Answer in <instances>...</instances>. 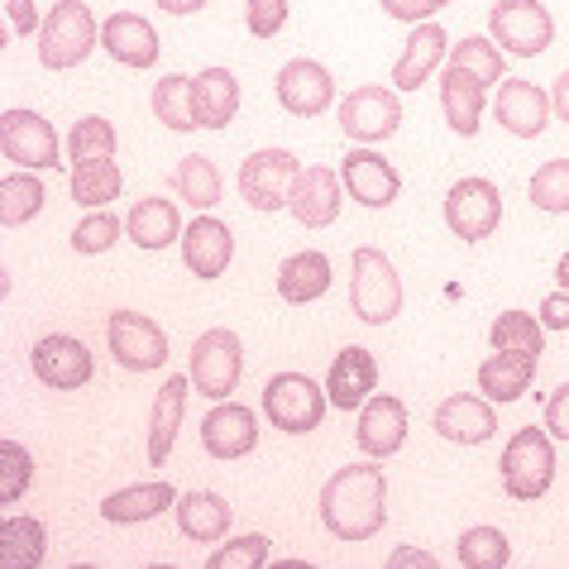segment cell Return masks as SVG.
Returning <instances> with one entry per match:
<instances>
[{
  "mask_svg": "<svg viewBox=\"0 0 569 569\" xmlns=\"http://www.w3.org/2000/svg\"><path fill=\"white\" fill-rule=\"evenodd\" d=\"M455 556H460L465 569H502L512 560V546L498 527H469L460 536V546H455Z\"/></svg>",
  "mask_w": 569,
  "mask_h": 569,
  "instance_id": "obj_40",
  "label": "cell"
},
{
  "mask_svg": "<svg viewBox=\"0 0 569 569\" xmlns=\"http://www.w3.org/2000/svg\"><path fill=\"white\" fill-rule=\"evenodd\" d=\"M326 288H330V259L316 254V249H302V254H292L278 268V297L288 307H307L316 297H326Z\"/></svg>",
  "mask_w": 569,
  "mask_h": 569,
  "instance_id": "obj_31",
  "label": "cell"
},
{
  "mask_svg": "<svg viewBox=\"0 0 569 569\" xmlns=\"http://www.w3.org/2000/svg\"><path fill=\"white\" fill-rule=\"evenodd\" d=\"M34 483V455L20 440H0V502H20Z\"/></svg>",
  "mask_w": 569,
  "mask_h": 569,
  "instance_id": "obj_43",
  "label": "cell"
},
{
  "mask_svg": "<svg viewBox=\"0 0 569 569\" xmlns=\"http://www.w3.org/2000/svg\"><path fill=\"white\" fill-rule=\"evenodd\" d=\"M398 124H402V106H398V91L388 87H355L340 101V130L355 144H383V139L398 134Z\"/></svg>",
  "mask_w": 569,
  "mask_h": 569,
  "instance_id": "obj_12",
  "label": "cell"
},
{
  "mask_svg": "<svg viewBox=\"0 0 569 569\" xmlns=\"http://www.w3.org/2000/svg\"><path fill=\"white\" fill-rule=\"evenodd\" d=\"M178 531L187 536V541H226V531H230V521H234V512H230V502L220 498V493H207V488H197V493H182L178 498Z\"/></svg>",
  "mask_w": 569,
  "mask_h": 569,
  "instance_id": "obj_28",
  "label": "cell"
},
{
  "mask_svg": "<svg viewBox=\"0 0 569 569\" xmlns=\"http://www.w3.org/2000/svg\"><path fill=\"white\" fill-rule=\"evenodd\" d=\"M230 259H234V234H230V226L201 211L192 226L182 230V263L192 268L201 282H216L230 268Z\"/></svg>",
  "mask_w": 569,
  "mask_h": 569,
  "instance_id": "obj_17",
  "label": "cell"
},
{
  "mask_svg": "<svg viewBox=\"0 0 569 569\" xmlns=\"http://www.w3.org/2000/svg\"><path fill=\"white\" fill-rule=\"evenodd\" d=\"M259 565H268V536H259V531L211 550V569H259Z\"/></svg>",
  "mask_w": 569,
  "mask_h": 569,
  "instance_id": "obj_45",
  "label": "cell"
},
{
  "mask_svg": "<svg viewBox=\"0 0 569 569\" xmlns=\"http://www.w3.org/2000/svg\"><path fill=\"white\" fill-rule=\"evenodd\" d=\"M488 34L502 53L512 58H536L556 43V20L541 0H498L488 10Z\"/></svg>",
  "mask_w": 569,
  "mask_h": 569,
  "instance_id": "obj_6",
  "label": "cell"
},
{
  "mask_svg": "<svg viewBox=\"0 0 569 569\" xmlns=\"http://www.w3.org/2000/svg\"><path fill=\"white\" fill-rule=\"evenodd\" d=\"M531 201L550 216H569V158H550L531 172Z\"/></svg>",
  "mask_w": 569,
  "mask_h": 569,
  "instance_id": "obj_42",
  "label": "cell"
},
{
  "mask_svg": "<svg viewBox=\"0 0 569 569\" xmlns=\"http://www.w3.org/2000/svg\"><path fill=\"white\" fill-rule=\"evenodd\" d=\"M502 488L512 502H536L556 483V446H550L546 426H521L502 450Z\"/></svg>",
  "mask_w": 569,
  "mask_h": 569,
  "instance_id": "obj_2",
  "label": "cell"
},
{
  "mask_svg": "<svg viewBox=\"0 0 569 569\" xmlns=\"http://www.w3.org/2000/svg\"><path fill=\"white\" fill-rule=\"evenodd\" d=\"M355 440L369 460H388V455L402 450L407 440V407L392 398V392H373L359 412V426H355Z\"/></svg>",
  "mask_w": 569,
  "mask_h": 569,
  "instance_id": "obj_18",
  "label": "cell"
},
{
  "mask_svg": "<svg viewBox=\"0 0 569 569\" xmlns=\"http://www.w3.org/2000/svg\"><path fill=\"white\" fill-rule=\"evenodd\" d=\"M97 43H101V24L91 20V6H82V0H58L39 29V62L49 72H68L77 62H87Z\"/></svg>",
  "mask_w": 569,
  "mask_h": 569,
  "instance_id": "obj_3",
  "label": "cell"
},
{
  "mask_svg": "<svg viewBox=\"0 0 569 569\" xmlns=\"http://www.w3.org/2000/svg\"><path fill=\"white\" fill-rule=\"evenodd\" d=\"M39 211H43V182L34 178V172H10V178L0 182V226L20 230Z\"/></svg>",
  "mask_w": 569,
  "mask_h": 569,
  "instance_id": "obj_38",
  "label": "cell"
},
{
  "mask_svg": "<svg viewBox=\"0 0 569 569\" xmlns=\"http://www.w3.org/2000/svg\"><path fill=\"white\" fill-rule=\"evenodd\" d=\"M124 192V172L116 158H91V163H72V201L87 211L110 207Z\"/></svg>",
  "mask_w": 569,
  "mask_h": 569,
  "instance_id": "obj_34",
  "label": "cell"
},
{
  "mask_svg": "<svg viewBox=\"0 0 569 569\" xmlns=\"http://www.w3.org/2000/svg\"><path fill=\"white\" fill-rule=\"evenodd\" d=\"M541 326L550 330V336H560V330H569V292H550L541 302Z\"/></svg>",
  "mask_w": 569,
  "mask_h": 569,
  "instance_id": "obj_49",
  "label": "cell"
},
{
  "mask_svg": "<svg viewBox=\"0 0 569 569\" xmlns=\"http://www.w3.org/2000/svg\"><path fill=\"white\" fill-rule=\"evenodd\" d=\"M446 226L460 234L465 244L488 240L502 226V192L488 178H460L446 197Z\"/></svg>",
  "mask_w": 569,
  "mask_h": 569,
  "instance_id": "obj_11",
  "label": "cell"
},
{
  "mask_svg": "<svg viewBox=\"0 0 569 569\" xmlns=\"http://www.w3.org/2000/svg\"><path fill=\"white\" fill-rule=\"evenodd\" d=\"M29 369L43 388H58V392H72V388H87L91 373H97V359L82 340L72 336H43L34 350H29Z\"/></svg>",
  "mask_w": 569,
  "mask_h": 569,
  "instance_id": "obj_13",
  "label": "cell"
},
{
  "mask_svg": "<svg viewBox=\"0 0 569 569\" xmlns=\"http://www.w3.org/2000/svg\"><path fill=\"white\" fill-rule=\"evenodd\" d=\"M431 426H436L440 440H450V446H483V440H493L498 417H493V407H488V398L455 392V398H446L436 407Z\"/></svg>",
  "mask_w": 569,
  "mask_h": 569,
  "instance_id": "obj_20",
  "label": "cell"
},
{
  "mask_svg": "<svg viewBox=\"0 0 569 569\" xmlns=\"http://www.w3.org/2000/svg\"><path fill=\"white\" fill-rule=\"evenodd\" d=\"M278 101H282L288 116L311 120L336 101V77H330L316 58H292L288 68L278 72Z\"/></svg>",
  "mask_w": 569,
  "mask_h": 569,
  "instance_id": "obj_16",
  "label": "cell"
},
{
  "mask_svg": "<svg viewBox=\"0 0 569 569\" xmlns=\"http://www.w3.org/2000/svg\"><path fill=\"white\" fill-rule=\"evenodd\" d=\"M546 426H550V436L556 440H569V383H560L546 398Z\"/></svg>",
  "mask_w": 569,
  "mask_h": 569,
  "instance_id": "obj_48",
  "label": "cell"
},
{
  "mask_svg": "<svg viewBox=\"0 0 569 569\" xmlns=\"http://www.w3.org/2000/svg\"><path fill=\"white\" fill-rule=\"evenodd\" d=\"M340 201H345V178H340L336 168H326V163H311V168L297 172V187H292L288 211L297 216V226L326 230V226H336Z\"/></svg>",
  "mask_w": 569,
  "mask_h": 569,
  "instance_id": "obj_14",
  "label": "cell"
},
{
  "mask_svg": "<svg viewBox=\"0 0 569 569\" xmlns=\"http://www.w3.org/2000/svg\"><path fill=\"white\" fill-rule=\"evenodd\" d=\"M0 153L10 158L14 168H29V172H43V168H62V139L58 130L34 110H6L0 116Z\"/></svg>",
  "mask_w": 569,
  "mask_h": 569,
  "instance_id": "obj_8",
  "label": "cell"
},
{
  "mask_svg": "<svg viewBox=\"0 0 569 569\" xmlns=\"http://www.w3.org/2000/svg\"><path fill=\"white\" fill-rule=\"evenodd\" d=\"M388 565L398 569V565H436V556H426V550H417V546H398L388 556Z\"/></svg>",
  "mask_w": 569,
  "mask_h": 569,
  "instance_id": "obj_52",
  "label": "cell"
},
{
  "mask_svg": "<svg viewBox=\"0 0 569 569\" xmlns=\"http://www.w3.org/2000/svg\"><path fill=\"white\" fill-rule=\"evenodd\" d=\"M6 14H10L14 34H39V29H43L39 10H34V0H6Z\"/></svg>",
  "mask_w": 569,
  "mask_h": 569,
  "instance_id": "obj_50",
  "label": "cell"
},
{
  "mask_svg": "<svg viewBox=\"0 0 569 569\" xmlns=\"http://www.w3.org/2000/svg\"><path fill=\"white\" fill-rule=\"evenodd\" d=\"M440 110H446V120H450L455 134L473 139V134H479V124H483V87L469 82L465 72L446 68V77H440Z\"/></svg>",
  "mask_w": 569,
  "mask_h": 569,
  "instance_id": "obj_32",
  "label": "cell"
},
{
  "mask_svg": "<svg viewBox=\"0 0 569 569\" xmlns=\"http://www.w3.org/2000/svg\"><path fill=\"white\" fill-rule=\"evenodd\" d=\"M321 527L336 541H369L388 521V479L378 465H345L321 483Z\"/></svg>",
  "mask_w": 569,
  "mask_h": 569,
  "instance_id": "obj_1",
  "label": "cell"
},
{
  "mask_svg": "<svg viewBox=\"0 0 569 569\" xmlns=\"http://www.w3.org/2000/svg\"><path fill=\"white\" fill-rule=\"evenodd\" d=\"M488 340H493V350H517V355L541 359L546 326H541V316H531V311H502L493 330H488Z\"/></svg>",
  "mask_w": 569,
  "mask_h": 569,
  "instance_id": "obj_39",
  "label": "cell"
},
{
  "mask_svg": "<svg viewBox=\"0 0 569 569\" xmlns=\"http://www.w3.org/2000/svg\"><path fill=\"white\" fill-rule=\"evenodd\" d=\"M124 230L139 249H168L172 240H182V216L168 197H144L124 216Z\"/></svg>",
  "mask_w": 569,
  "mask_h": 569,
  "instance_id": "obj_30",
  "label": "cell"
},
{
  "mask_svg": "<svg viewBox=\"0 0 569 569\" xmlns=\"http://www.w3.org/2000/svg\"><path fill=\"white\" fill-rule=\"evenodd\" d=\"M556 282H560L565 292H569V249H565V254H560V263H556Z\"/></svg>",
  "mask_w": 569,
  "mask_h": 569,
  "instance_id": "obj_54",
  "label": "cell"
},
{
  "mask_svg": "<svg viewBox=\"0 0 569 569\" xmlns=\"http://www.w3.org/2000/svg\"><path fill=\"white\" fill-rule=\"evenodd\" d=\"M536 378V359L517 350H493L479 363V392L488 402H517Z\"/></svg>",
  "mask_w": 569,
  "mask_h": 569,
  "instance_id": "obj_29",
  "label": "cell"
},
{
  "mask_svg": "<svg viewBox=\"0 0 569 569\" xmlns=\"http://www.w3.org/2000/svg\"><path fill=\"white\" fill-rule=\"evenodd\" d=\"M120 234H124V220L101 207V211H91L82 226L72 230V249H77V254H106V249H116Z\"/></svg>",
  "mask_w": 569,
  "mask_h": 569,
  "instance_id": "obj_44",
  "label": "cell"
},
{
  "mask_svg": "<svg viewBox=\"0 0 569 569\" xmlns=\"http://www.w3.org/2000/svg\"><path fill=\"white\" fill-rule=\"evenodd\" d=\"M350 307L363 326H388L392 316L402 311V278L398 268L388 263L383 249L363 244L355 249V263H350Z\"/></svg>",
  "mask_w": 569,
  "mask_h": 569,
  "instance_id": "obj_4",
  "label": "cell"
},
{
  "mask_svg": "<svg viewBox=\"0 0 569 569\" xmlns=\"http://www.w3.org/2000/svg\"><path fill=\"white\" fill-rule=\"evenodd\" d=\"M340 178H345V192H350V197L359 201V207H369V211L392 207V201H398V192H402L398 168H392L383 153H373V149H355V153H345Z\"/></svg>",
  "mask_w": 569,
  "mask_h": 569,
  "instance_id": "obj_15",
  "label": "cell"
},
{
  "mask_svg": "<svg viewBox=\"0 0 569 569\" xmlns=\"http://www.w3.org/2000/svg\"><path fill=\"white\" fill-rule=\"evenodd\" d=\"M178 498L182 493L172 483H130V488H116L110 498H101V517L110 527H139V521H153L168 508H178Z\"/></svg>",
  "mask_w": 569,
  "mask_h": 569,
  "instance_id": "obj_23",
  "label": "cell"
},
{
  "mask_svg": "<svg viewBox=\"0 0 569 569\" xmlns=\"http://www.w3.org/2000/svg\"><path fill=\"white\" fill-rule=\"evenodd\" d=\"M149 106H153V116L163 120L168 130H178V134L197 130V110H192V77L168 72L163 82H153V97H149Z\"/></svg>",
  "mask_w": 569,
  "mask_h": 569,
  "instance_id": "obj_37",
  "label": "cell"
},
{
  "mask_svg": "<svg viewBox=\"0 0 569 569\" xmlns=\"http://www.w3.org/2000/svg\"><path fill=\"white\" fill-rule=\"evenodd\" d=\"M192 110H197V130H226L240 110V82L230 68H207L192 77Z\"/></svg>",
  "mask_w": 569,
  "mask_h": 569,
  "instance_id": "obj_26",
  "label": "cell"
},
{
  "mask_svg": "<svg viewBox=\"0 0 569 569\" xmlns=\"http://www.w3.org/2000/svg\"><path fill=\"white\" fill-rule=\"evenodd\" d=\"M288 6L292 0H244V24L254 39H273L288 24Z\"/></svg>",
  "mask_w": 569,
  "mask_h": 569,
  "instance_id": "obj_46",
  "label": "cell"
},
{
  "mask_svg": "<svg viewBox=\"0 0 569 569\" xmlns=\"http://www.w3.org/2000/svg\"><path fill=\"white\" fill-rule=\"evenodd\" d=\"M49 560V531L39 517H6L0 527V565L6 569H39Z\"/></svg>",
  "mask_w": 569,
  "mask_h": 569,
  "instance_id": "obj_33",
  "label": "cell"
},
{
  "mask_svg": "<svg viewBox=\"0 0 569 569\" xmlns=\"http://www.w3.org/2000/svg\"><path fill=\"white\" fill-rule=\"evenodd\" d=\"M297 172H302V163L292 149H259L240 163V197L254 211H282L292 201Z\"/></svg>",
  "mask_w": 569,
  "mask_h": 569,
  "instance_id": "obj_10",
  "label": "cell"
},
{
  "mask_svg": "<svg viewBox=\"0 0 569 569\" xmlns=\"http://www.w3.org/2000/svg\"><path fill=\"white\" fill-rule=\"evenodd\" d=\"M373 388H378V363H373V355L359 350V345L340 350L336 363H330V373H326V398H330V407H340V412H359V407L373 398Z\"/></svg>",
  "mask_w": 569,
  "mask_h": 569,
  "instance_id": "obj_22",
  "label": "cell"
},
{
  "mask_svg": "<svg viewBox=\"0 0 569 569\" xmlns=\"http://www.w3.org/2000/svg\"><path fill=\"white\" fill-rule=\"evenodd\" d=\"M550 110H556L560 120H569V72H560L556 87H550Z\"/></svg>",
  "mask_w": 569,
  "mask_h": 569,
  "instance_id": "obj_51",
  "label": "cell"
},
{
  "mask_svg": "<svg viewBox=\"0 0 569 569\" xmlns=\"http://www.w3.org/2000/svg\"><path fill=\"white\" fill-rule=\"evenodd\" d=\"M187 392H192V373H168V383L153 392V412H149V465H168V450L178 440V426L187 412Z\"/></svg>",
  "mask_w": 569,
  "mask_h": 569,
  "instance_id": "obj_25",
  "label": "cell"
},
{
  "mask_svg": "<svg viewBox=\"0 0 569 569\" xmlns=\"http://www.w3.org/2000/svg\"><path fill=\"white\" fill-rule=\"evenodd\" d=\"M446 29L440 24H417L412 39H407V49L398 53V62H392V82H398V91H417L436 77L440 58H446Z\"/></svg>",
  "mask_w": 569,
  "mask_h": 569,
  "instance_id": "obj_27",
  "label": "cell"
},
{
  "mask_svg": "<svg viewBox=\"0 0 569 569\" xmlns=\"http://www.w3.org/2000/svg\"><path fill=\"white\" fill-rule=\"evenodd\" d=\"M493 116L502 120V130H508V134L536 139V134H546V124H550L556 110H550V97L536 82H521V77H512V82L498 87Z\"/></svg>",
  "mask_w": 569,
  "mask_h": 569,
  "instance_id": "obj_21",
  "label": "cell"
},
{
  "mask_svg": "<svg viewBox=\"0 0 569 569\" xmlns=\"http://www.w3.org/2000/svg\"><path fill=\"white\" fill-rule=\"evenodd\" d=\"M326 407H330L326 388L316 383V378H307V373H273L268 378V388H263V412L282 436L316 431L321 417H326Z\"/></svg>",
  "mask_w": 569,
  "mask_h": 569,
  "instance_id": "obj_5",
  "label": "cell"
},
{
  "mask_svg": "<svg viewBox=\"0 0 569 569\" xmlns=\"http://www.w3.org/2000/svg\"><path fill=\"white\" fill-rule=\"evenodd\" d=\"M172 192H178L187 207H197V211H211L220 192H226V178H220V168L211 163L207 153H187L178 172H172Z\"/></svg>",
  "mask_w": 569,
  "mask_h": 569,
  "instance_id": "obj_35",
  "label": "cell"
},
{
  "mask_svg": "<svg viewBox=\"0 0 569 569\" xmlns=\"http://www.w3.org/2000/svg\"><path fill=\"white\" fill-rule=\"evenodd\" d=\"M163 14H197V10H207V0H153Z\"/></svg>",
  "mask_w": 569,
  "mask_h": 569,
  "instance_id": "obj_53",
  "label": "cell"
},
{
  "mask_svg": "<svg viewBox=\"0 0 569 569\" xmlns=\"http://www.w3.org/2000/svg\"><path fill=\"white\" fill-rule=\"evenodd\" d=\"M106 345H110V355H116L120 369H130V373H153V369H163L168 363V336H163V326L153 321V316L144 311H116L106 321Z\"/></svg>",
  "mask_w": 569,
  "mask_h": 569,
  "instance_id": "obj_9",
  "label": "cell"
},
{
  "mask_svg": "<svg viewBox=\"0 0 569 569\" xmlns=\"http://www.w3.org/2000/svg\"><path fill=\"white\" fill-rule=\"evenodd\" d=\"M116 124L101 120V116H87V120H77L72 124V134H68V158L72 163H91V158H116Z\"/></svg>",
  "mask_w": 569,
  "mask_h": 569,
  "instance_id": "obj_41",
  "label": "cell"
},
{
  "mask_svg": "<svg viewBox=\"0 0 569 569\" xmlns=\"http://www.w3.org/2000/svg\"><path fill=\"white\" fill-rule=\"evenodd\" d=\"M450 68L465 72L469 82H479L483 91H488V87H502V49H498L493 39H479V34L460 39V43L450 49Z\"/></svg>",
  "mask_w": 569,
  "mask_h": 569,
  "instance_id": "obj_36",
  "label": "cell"
},
{
  "mask_svg": "<svg viewBox=\"0 0 569 569\" xmlns=\"http://www.w3.org/2000/svg\"><path fill=\"white\" fill-rule=\"evenodd\" d=\"M201 446H207L211 460H244L249 450L259 446V421L249 407L240 402H220L201 421Z\"/></svg>",
  "mask_w": 569,
  "mask_h": 569,
  "instance_id": "obj_19",
  "label": "cell"
},
{
  "mask_svg": "<svg viewBox=\"0 0 569 569\" xmlns=\"http://www.w3.org/2000/svg\"><path fill=\"white\" fill-rule=\"evenodd\" d=\"M383 6V14H392V20H407V24H426L436 10H446L450 0H378Z\"/></svg>",
  "mask_w": 569,
  "mask_h": 569,
  "instance_id": "obj_47",
  "label": "cell"
},
{
  "mask_svg": "<svg viewBox=\"0 0 569 569\" xmlns=\"http://www.w3.org/2000/svg\"><path fill=\"white\" fill-rule=\"evenodd\" d=\"M192 388L201 392V398L211 402H226L234 388H240V373H244V345L234 330L216 326L207 330L197 345H192Z\"/></svg>",
  "mask_w": 569,
  "mask_h": 569,
  "instance_id": "obj_7",
  "label": "cell"
},
{
  "mask_svg": "<svg viewBox=\"0 0 569 569\" xmlns=\"http://www.w3.org/2000/svg\"><path fill=\"white\" fill-rule=\"evenodd\" d=\"M101 49L134 72L153 68L158 62V29L144 20V14H110L101 24Z\"/></svg>",
  "mask_w": 569,
  "mask_h": 569,
  "instance_id": "obj_24",
  "label": "cell"
}]
</instances>
